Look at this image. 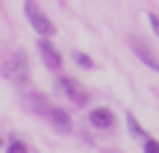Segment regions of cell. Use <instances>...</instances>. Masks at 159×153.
<instances>
[{
	"mask_svg": "<svg viewBox=\"0 0 159 153\" xmlns=\"http://www.w3.org/2000/svg\"><path fill=\"white\" fill-rule=\"evenodd\" d=\"M74 62L80 65V68H85V71L94 68V59H91L89 53H83V50H74Z\"/></svg>",
	"mask_w": 159,
	"mask_h": 153,
	"instance_id": "cell-10",
	"label": "cell"
},
{
	"mask_svg": "<svg viewBox=\"0 0 159 153\" xmlns=\"http://www.w3.org/2000/svg\"><path fill=\"white\" fill-rule=\"evenodd\" d=\"M103 153H118V150H103Z\"/></svg>",
	"mask_w": 159,
	"mask_h": 153,
	"instance_id": "cell-15",
	"label": "cell"
},
{
	"mask_svg": "<svg viewBox=\"0 0 159 153\" xmlns=\"http://www.w3.org/2000/svg\"><path fill=\"white\" fill-rule=\"evenodd\" d=\"M6 153H30V147L21 142V138H12V142L6 144Z\"/></svg>",
	"mask_w": 159,
	"mask_h": 153,
	"instance_id": "cell-11",
	"label": "cell"
},
{
	"mask_svg": "<svg viewBox=\"0 0 159 153\" xmlns=\"http://www.w3.org/2000/svg\"><path fill=\"white\" fill-rule=\"evenodd\" d=\"M47 121H50L53 127H56L59 133H71L74 130V121H71V115L65 112V109H59V106H50L47 109V115H44Z\"/></svg>",
	"mask_w": 159,
	"mask_h": 153,
	"instance_id": "cell-7",
	"label": "cell"
},
{
	"mask_svg": "<svg viewBox=\"0 0 159 153\" xmlns=\"http://www.w3.org/2000/svg\"><path fill=\"white\" fill-rule=\"evenodd\" d=\"M24 103H27L30 109H35V112H41V115H47V109H50L47 97H41V94H33V91H27V94H24Z\"/></svg>",
	"mask_w": 159,
	"mask_h": 153,
	"instance_id": "cell-8",
	"label": "cell"
},
{
	"mask_svg": "<svg viewBox=\"0 0 159 153\" xmlns=\"http://www.w3.org/2000/svg\"><path fill=\"white\" fill-rule=\"evenodd\" d=\"M130 47H133V53H136V56L142 59V62L148 65L150 71H156V74H159V56H156L153 50H150L148 44H144L142 38H136V35H133V38H130Z\"/></svg>",
	"mask_w": 159,
	"mask_h": 153,
	"instance_id": "cell-5",
	"label": "cell"
},
{
	"mask_svg": "<svg viewBox=\"0 0 159 153\" xmlns=\"http://www.w3.org/2000/svg\"><path fill=\"white\" fill-rule=\"evenodd\" d=\"M39 50H41V59H44V65L50 71H59V68H62V53L53 47L50 35H41V38H39Z\"/></svg>",
	"mask_w": 159,
	"mask_h": 153,
	"instance_id": "cell-4",
	"label": "cell"
},
{
	"mask_svg": "<svg viewBox=\"0 0 159 153\" xmlns=\"http://www.w3.org/2000/svg\"><path fill=\"white\" fill-rule=\"evenodd\" d=\"M24 15L30 18V24H33V29H35L39 35H53V33H56L53 21L44 15V9H41L35 0H27V3H24Z\"/></svg>",
	"mask_w": 159,
	"mask_h": 153,
	"instance_id": "cell-2",
	"label": "cell"
},
{
	"mask_svg": "<svg viewBox=\"0 0 159 153\" xmlns=\"http://www.w3.org/2000/svg\"><path fill=\"white\" fill-rule=\"evenodd\" d=\"M127 130H130V136L136 138V142H148V138H150V136H148V130L139 124L136 115H127Z\"/></svg>",
	"mask_w": 159,
	"mask_h": 153,
	"instance_id": "cell-9",
	"label": "cell"
},
{
	"mask_svg": "<svg viewBox=\"0 0 159 153\" xmlns=\"http://www.w3.org/2000/svg\"><path fill=\"white\" fill-rule=\"evenodd\" d=\"M3 147H6V142H3V138H0V150H3Z\"/></svg>",
	"mask_w": 159,
	"mask_h": 153,
	"instance_id": "cell-14",
	"label": "cell"
},
{
	"mask_svg": "<svg viewBox=\"0 0 159 153\" xmlns=\"http://www.w3.org/2000/svg\"><path fill=\"white\" fill-rule=\"evenodd\" d=\"M142 150L144 153H159V142L156 138H148V142H142Z\"/></svg>",
	"mask_w": 159,
	"mask_h": 153,
	"instance_id": "cell-12",
	"label": "cell"
},
{
	"mask_svg": "<svg viewBox=\"0 0 159 153\" xmlns=\"http://www.w3.org/2000/svg\"><path fill=\"white\" fill-rule=\"evenodd\" d=\"M89 124L94 127V130H112L115 127V112L106 106H94L89 112Z\"/></svg>",
	"mask_w": 159,
	"mask_h": 153,
	"instance_id": "cell-6",
	"label": "cell"
},
{
	"mask_svg": "<svg viewBox=\"0 0 159 153\" xmlns=\"http://www.w3.org/2000/svg\"><path fill=\"white\" fill-rule=\"evenodd\" d=\"M148 21H150V29L159 35V15H156V12H150V15H148Z\"/></svg>",
	"mask_w": 159,
	"mask_h": 153,
	"instance_id": "cell-13",
	"label": "cell"
},
{
	"mask_svg": "<svg viewBox=\"0 0 159 153\" xmlns=\"http://www.w3.org/2000/svg\"><path fill=\"white\" fill-rule=\"evenodd\" d=\"M3 77L9 79V83H15L18 88H27L30 85V56L24 50L12 53V56L3 62Z\"/></svg>",
	"mask_w": 159,
	"mask_h": 153,
	"instance_id": "cell-1",
	"label": "cell"
},
{
	"mask_svg": "<svg viewBox=\"0 0 159 153\" xmlns=\"http://www.w3.org/2000/svg\"><path fill=\"white\" fill-rule=\"evenodd\" d=\"M56 91H62L77 106H89V91H83V85L77 79H71V77H56Z\"/></svg>",
	"mask_w": 159,
	"mask_h": 153,
	"instance_id": "cell-3",
	"label": "cell"
}]
</instances>
